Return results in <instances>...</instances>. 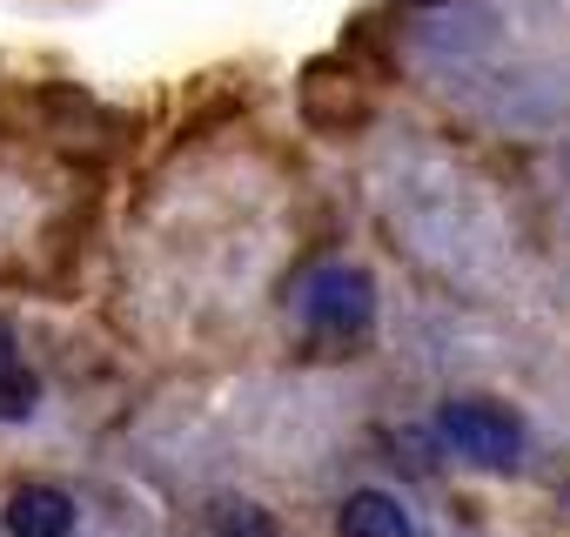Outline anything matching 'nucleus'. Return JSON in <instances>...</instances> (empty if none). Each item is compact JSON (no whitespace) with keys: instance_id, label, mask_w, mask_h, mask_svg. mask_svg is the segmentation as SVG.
<instances>
[{"instance_id":"2","label":"nucleus","mask_w":570,"mask_h":537,"mask_svg":"<svg viewBox=\"0 0 570 537\" xmlns=\"http://www.w3.org/2000/svg\"><path fill=\"white\" fill-rule=\"evenodd\" d=\"M303 316H309V330L316 336H363L370 330V316H376V283L363 276V268H350V262H336V268H323V276L309 283V296H303Z\"/></svg>"},{"instance_id":"3","label":"nucleus","mask_w":570,"mask_h":537,"mask_svg":"<svg viewBox=\"0 0 570 537\" xmlns=\"http://www.w3.org/2000/svg\"><path fill=\"white\" fill-rule=\"evenodd\" d=\"M75 524H81V504L68 484H21L0 510L8 537H75Z\"/></svg>"},{"instance_id":"1","label":"nucleus","mask_w":570,"mask_h":537,"mask_svg":"<svg viewBox=\"0 0 570 537\" xmlns=\"http://www.w3.org/2000/svg\"><path fill=\"white\" fill-rule=\"evenodd\" d=\"M436 430H443V443H450L456 457H470L476 470H510V463L523 457V423H517V410H503V403H490V397H456V403H443V410H436Z\"/></svg>"},{"instance_id":"4","label":"nucleus","mask_w":570,"mask_h":537,"mask_svg":"<svg viewBox=\"0 0 570 537\" xmlns=\"http://www.w3.org/2000/svg\"><path fill=\"white\" fill-rule=\"evenodd\" d=\"M303 101H309V121L316 128H356L363 108H370V88L343 68V61H316L303 75Z\"/></svg>"},{"instance_id":"5","label":"nucleus","mask_w":570,"mask_h":537,"mask_svg":"<svg viewBox=\"0 0 570 537\" xmlns=\"http://www.w3.org/2000/svg\"><path fill=\"white\" fill-rule=\"evenodd\" d=\"M336 524H343V537H410V517L390 490H356Z\"/></svg>"},{"instance_id":"8","label":"nucleus","mask_w":570,"mask_h":537,"mask_svg":"<svg viewBox=\"0 0 570 537\" xmlns=\"http://www.w3.org/2000/svg\"><path fill=\"white\" fill-rule=\"evenodd\" d=\"M8 357H21V343H14V323H0V363Z\"/></svg>"},{"instance_id":"7","label":"nucleus","mask_w":570,"mask_h":537,"mask_svg":"<svg viewBox=\"0 0 570 537\" xmlns=\"http://www.w3.org/2000/svg\"><path fill=\"white\" fill-rule=\"evenodd\" d=\"M215 530L222 537H275V517H262L255 504H222L215 510Z\"/></svg>"},{"instance_id":"6","label":"nucleus","mask_w":570,"mask_h":537,"mask_svg":"<svg viewBox=\"0 0 570 537\" xmlns=\"http://www.w3.org/2000/svg\"><path fill=\"white\" fill-rule=\"evenodd\" d=\"M35 403H41V377L21 357H8V363H0V423H28Z\"/></svg>"},{"instance_id":"9","label":"nucleus","mask_w":570,"mask_h":537,"mask_svg":"<svg viewBox=\"0 0 570 537\" xmlns=\"http://www.w3.org/2000/svg\"><path fill=\"white\" fill-rule=\"evenodd\" d=\"M410 8H450V0H410Z\"/></svg>"}]
</instances>
